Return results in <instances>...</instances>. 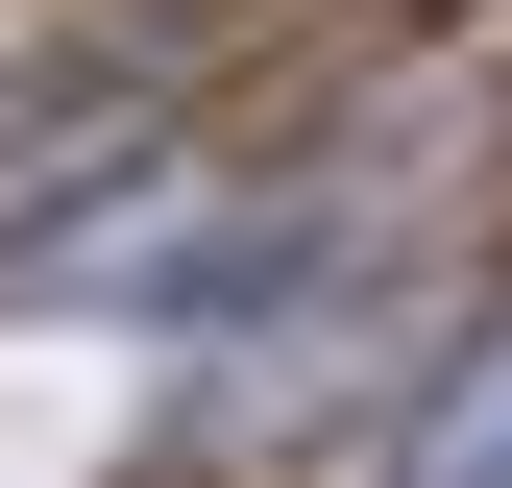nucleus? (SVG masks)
Here are the masks:
<instances>
[{"label": "nucleus", "instance_id": "f257e3e1", "mask_svg": "<svg viewBox=\"0 0 512 488\" xmlns=\"http://www.w3.org/2000/svg\"><path fill=\"white\" fill-rule=\"evenodd\" d=\"M171 25H25L0 49V269H25L49 220H98L122 171H171Z\"/></svg>", "mask_w": 512, "mask_h": 488}, {"label": "nucleus", "instance_id": "f03ea898", "mask_svg": "<svg viewBox=\"0 0 512 488\" xmlns=\"http://www.w3.org/2000/svg\"><path fill=\"white\" fill-rule=\"evenodd\" d=\"M391 488H512V318L439 342V391L391 415Z\"/></svg>", "mask_w": 512, "mask_h": 488}]
</instances>
